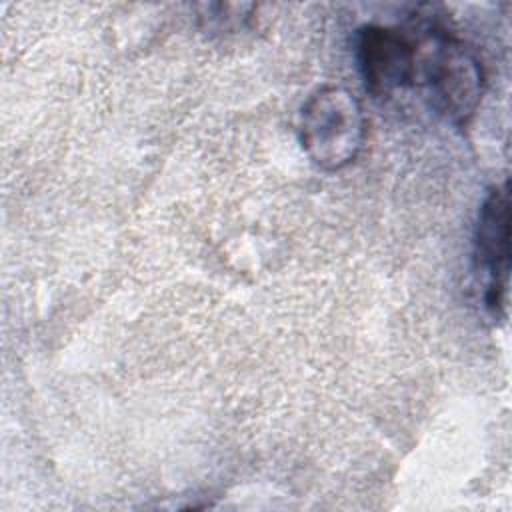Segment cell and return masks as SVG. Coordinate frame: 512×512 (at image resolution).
I'll return each mask as SVG.
<instances>
[{"instance_id":"obj_1","label":"cell","mask_w":512,"mask_h":512,"mask_svg":"<svg viewBox=\"0 0 512 512\" xmlns=\"http://www.w3.org/2000/svg\"><path fill=\"white\" fill-rule=\"evenodd\" d=\"M412 32L416 46L414 88L426 94L434 114L456 128H464L476 114L486 88L478 52L432 22H422Z\"/></svg>"},{"instance_id":"obj_2","label":"cell","mask_w":512,"mask_h":512,"mask_svg":"<svg viewBox=\"0 0 512 512\" xmlns=\"http://www.w3.org/2000/svg\"><path fill=\"white\" fill-rule=\"evenodd\" d=\"M366 138V118L358 98L334 84L316 88L298 116V142L308 160L336 172L356 160Z\"/></svg>"},{"instance_id":"obj_3","label":"cell","mask_w":512,"mask_h":512,"mask_svg":"<svg viewBox=\"0 0 512 512\" xmlns=\"http://www.w3.org/2000/svg\"><path fill=\"white\" fill-rule=\"evenodd\" d=\"M510 272V200L508 184L492 186L474 226V274L482 288V306L492 318L506 310Z\"/></svg>"},{"instance_id":"obj_4","label":"cell","mask_w":512,"mask_h":512,"mask_svg":"<svg viewBox=\"0 0 512 512\" xmlns=\"http://www.w3.org/2000/svg\"><path fill=\"white\" fill-rule=\"evenodd\" d=\"M354 58L366 92L376 100H392L414 88V32L366 24L356 30Z\"/></svg>"},{"instance_id":"obj_5","label":"cell","mask_w":512,"mask_h":512,"mask_svg":"<svg viewBox=\"0 0 512 512\" xmlns=\"http://www.w3.org/2000/svg\"><path fill=\"white\" fill-rule=\"evenodd\" d=\"M198 8L202 10L200 20L204 28L216 32L242 30L250 20V10H254L252 4H202Z\"/></svg>"}]
</instances>
